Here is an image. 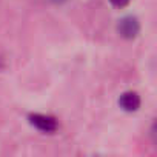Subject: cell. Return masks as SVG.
Listing matches in <instances>:
<instances>
[{"instance_id":"cell-1","label":"cell","mask_w":157,"mask_h":157,"mask_svg":"<svg viewBox=\"0 0 157 157\" xmlns=\"http://www.w3.org/2000/svg\"><path fill=\"white\" fill-rule=\"evenodd\" d=\"M117 33L126 40L136 39L140 33V23H139L137 17H134V16L122 17L117 23Z\"/></svg>"},{"instance_id":"cell-2","label":"cell","mask_w":157,"mask_h":157,"mask_svg":"<svg viewBox=\"0 0 157 157\" xmlns=\"http://www.w3.org/2000/svg\"><path fill=\"white\" fill-rule=\"evenodd\" d=\"M29 123L37 128L39 131L42 132H46V134H51V132H56L57 128H59V123L54 117L51 116H45V114H31L28 117Z\"/></svg>"},{"instance_id":"cell-3","label":"cell","mask_w":157,"mask_h":157,"mask_svg":"<svg viewBox=\"0 0 157 157\" xmlns=\"http://www.w3.org/2000/svg\"><path fill=\"white\" fill-rule=\"evenodd\" d=\"M140 96L134 91H126L119 99V106L126 113H134L140 108Z\"/></svg>"},{"instance_id":"cell-4","label":"cell","mask_w":157,"mask_h":157,"mask_svg":"<svg viewBox=\"0 0 157 157\" xmlns=\"http://www.w3.org/2000/svg\"><path fill=\"white\" fill-rule=\"evenodd\" d=\"M111 5L116 6V8H125L128 3H129V0H109Z\"/></svg>"}]
</instances>
